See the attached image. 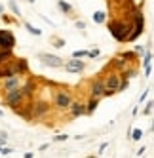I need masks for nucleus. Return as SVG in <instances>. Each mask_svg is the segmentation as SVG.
Segmentation results:
<instances>
[{
	"label": "nucleus",
	"mask_w": 154,
	"mask_h": 158,
	"mask_svg": "<svg viewBox=\"0 0 154 158\" xmlns=\"http://www.w3.org/2000/svg\"><path fill=\"white\" fill-rule=\"evenodd\" d=\"M50 110H51V103H50V101L42 99V97L32 99V120L46 118L50 114Z\"/></svg>",
	"instance_id": "6"
},
{
	"label": "nucleus",
	"mask_w": 154,
	"mask_h": 158,
	"mask_svg": "<svg viewBox=\"0 0 154 158\" xmlns=\"http://www.w3.org/2000/svg\"><path fill=\"white\" fill-rule=\"evenodd\" d=\"M91 19H93V23L101 25V23H105V21H107V12H103V10H97V12H93Z\"/></svg>",
	"instance_id": "15"
},
{
	"label": "nucleus",
	"mask_w": 154,
	"mask_h": 158,
	"mask_svg": "<svg viewBox=\"0 0 154 158\" xmlns=\"http://www.w3.org/2000/svg\"><path fill=\"white\" fill-rule=\"evenodd\" d=\"M74 27L78 29V31H84V29H86V21H80V19H76V21H74Z\"/></svg>",
	"instance_id": "26"
},
{
	"label": "nucleus",
	"mask_w": 154,
	"mask_h": 158,
	"mask_svg": "<svg viewBox=\"0 0 154 158\" xmlns=\"http://www.w3.org/2000/svg\"><path fill=\"white\" fill-rule=\"evenodd\" d=\"M23 156H25V158H32V156H34V152H30V151H29V152H25Z\"/></svg>",
	"instance_id": "35"
},
{
	"label": "nucleus",
	"mask_w": 154,
	"mask_h": 158,
	"mask_svg": "<svg viewBox=\"0 0 154 158\" xmlns=\"http://www.w3.org/2000/svg\"><path fill=\"white\" fill-rule=\"evenodd\" d=\"M67 139H69L67 133H61V135H55V137H53V141H55V143H63V141H67Z\"/></svg>",
	"instance_id": "24"
},
{
	"label": "nucleus",
	"mask_w": 154,
	"mask_h": 158,
	"mask_svg": "<svg viewBox=\"0 0 154 158\" xmlns=\"http://www.w3.org/2000/svg\"><path fill=\"white\" fill-rule=\"evenodd\" d=\"M143 67H145V76L148 78L152 73V52L150 50H147L145 55H143Z\"/></svg>",
	"instance_id": "13"
},
{
	"label": "nucleus",
	"mask_w": 154,
	"mask_h": 158,
	"mask_svg": "<svg viewBox=\"0 0 154 158\" xmlns=\"http://www.w3.org/2000/svg\"><path fill=\"white\" fill-rule=\"evenodd\" d=\"M131 114H133V116H137V114H139V107H133V110H131Z\"/></svg>",
	"instance_id": "34"
},
{
	"label": "nucleus",
	"mask_w": 154,
	"mask_h": 158,
	"mask_svg": "<svg viewBox=\"0 0 154 158\" xmlns=\"http://www.w3.org/2000/svg\"><path fill=\"white\" fill-rule=\"evenodd\" d=\"M2 116H4V110H2V109H0V118H2Z\"/></svg>",
	"instance_id": "38"
},
{
	"label": "nucleus",
	"mask_w": 154,
	"mask_h": 158,
	"mask_svg": "<svg viewBox=\"0 0 154 158\" xmlns=\"http://www.w3.org/2000/svg\"><path fill=\"white\" fill-rule=\"evenodd\" d=\"M148 94H150V89L147 88V89H145V92H143V94L139 95V103H143V101H147V97H148Z\"/></svg>",
	"instance_id": "27"
},
{
	"label": "nucleus",
	"mask_w": 154,
	"mask_h": 158,
	"mask_svg": "<svg viewBox=\"0 0 154 158\" xmlns=\"http://www.w3.org/2000/svg\"><path fill=\"white\" fill-rule=\"evenodd\" d=\"M50 42H51V46H53V48H65V40L59 38V36H51Z\"/></svg>",
	"instance_id": "21"
},
{
	"label": "nucleus",
	"mask_w": 154,
	"mask_h": 158,
	"mask_svg": "<svg viewBox=\"0 0 154 158\" xmlns=\"http://www.w3.org/2000/svg\"><path fill=\"white\" fill-rule=\"evenodd\" d=\"M6 141H8V139H4V137H0V147H4V145H6Z\"/></svg>",
	"instance_id": "37"
},
{
	"label": "nucleus",
	"mask_w": 154,
	"mask_h": 158,
	"mask_svg": "<svg viewBox=\"0 0 154 158\" xmlns=\"http://www.w3.org/2000/svg\"><path fill=\"white\" fill-rule=\"evenodd\" d=\"M30 80L29 74H12V76H4L0 78V95L10 92V89H17V88H25V84Z\"/></svg>",
	"instance_id": "5"
},
{
	"label": "nucleus",
	"mask_w": 154,
	"mask_h": 158,
	"mask_svg": "<svg viewBox=\"0 0 154 158\" xmlns=\"http://www.w3.org/2000/svg\"><path fill=\"white\" fill-rule=\"evenodd\" d=\"M145 151H147V147H141V149L137 151V154H135V156H143V154H145Z\"/></svg>",
	"instance_id": "32"
},
{
	"label": "nucleus",
	"mask_w": 154,
	"mask_h": 158,
	"mask_svg": "<svg viewBox=\"0 0 154 158\" xmlns=\"http://www.w3.org/2000/svg\"><path fill=\"white\" fill-rule=\"evenodd\" d=\"M99 101H101V99H99V97H90V101H87V103H86V109H87V114H93V112H95V109L99 107Z\"/></svg>",
	"instance_id": "16"
},
{
	"label": "nucleus",
	"mask_w": 154,
	"mask_h": 158,
	"mask_svg": "<svg viewBox=\"0 0 154 158\" xmlns=\"http://www.w3.org/2000/svg\"><path fill=\"white\" fill-rule=\"evenodd\" d=\"M17 44L15 35L10 29H0V50H14Z\"/></svg>",
	"instance_id": "9"
},
{
	"label": "nucleus",
	"mask_w": 154,
	"mask_h": 158,
	"mask_svg": "<svg viewBox=\"0 0 154 158\" xmlns=\"http://www.w3.org/2000/svg\"><path fill=\"white\" fill-rule=\"evenodd\" d=\"M107 147H108V143H103L101 147H99V152H97V154H99V156H101V154L105 152V149H107Z\"/></svg>",
	"instance_id": "31"
},
{
	"label": "nucleus",
	"mask_w": 154,
	"mask_h": 158,
	"mask_svg": "<svg viewBox=\"0 0 154 158\" xmlns=\"http://www.w3.org/2000/svg\"><path fill=\"white\" fill-rule=\"evenodd\" d=\"M38 61L44 67H50V69H63L65 65V59L55 53H38Z\"/></svg>",
	"instance_id": "8"
},
{
	"label": "nucleus",
	"mask_w": 154,
	"mask_h": 158,
	"mask_svg": "<svg viewBox=\"0 0 154 158\" xmlns=\"http://www.w3.org/2000/svg\"><path fill=\"white\" fill-rule=\"evenodd\" d=\"M131 23H133V15L131 17H112L108 21V31L114 40L118 42H128V36L131 32Z\"/></svg>",
	"instance_id": "2"
},
{
	"label": "nucleus",
	"mask_w": 154,
	"mask_h": 158,
	"mask_svg": "<svg viewBox=\"0 0 154 158\" xmlns=\"http://www.w3.org/2000/svg\"><path fill=\"white\" fill-rule=\"evenodd\" d=\"M103 82H105V97H111L114 94H120L122 92V82H124V76L122 73L118 71H108L105 76H103Z\"/></svg>",
	"instance_id": "3"
},
{
	"label": "nucleus",
	"mask_w": 154,
	"mask_h": 158,
	"mask_svg": "<svg viewBox=\"0 0 154 158\" xmlns=\"http://www.w3.org/2000/svg\"><path fill=\"white\" fill-rule=\"evenodd\" d=\"M10 57H14V50H0V65L6 63Z\"/></svg>",
	"instance_id": "18"
},
{
	"label": "nucleus",
	"mask_w": 154,
	"mask_h": 158,
	"mask_svg": "<svg viewBox=\"0 0 154 158\" xmlns=\"http://www.w3.org/2000/svg\"><path fill=\"white\" fill-rule=\"evenodd\" d=\"M0 137H4V139H8V131H4V130H2V131H0Z\"/></svg>",
	"instance_id": "36"
},
{
	"label": "nucleus",
	"mask_w": 154,
	"mask_h": 158,
	"mask_svg": "<svg viewBox=\"0 0 154 158\" xmlns=\"http://www.w3.org/2000/svg\"><path fill=\"white\" fill-rule=\"evenodd\" d=\"M25 29H27V31L30 32L32 36H40V35H42V31H40L38 27H34L32 23H29V21H25Z\"/></svg>",
	"instance_id": "17"
},
{
	"label": "nucleus",
	"mask_w": 154,
	"mask_h": 158,
	"mask_svg": "<svg viewBox=\"0 0 154 158\" xmlns=\"http://www.w3.org/2000/svg\"><path fill=\"white\" fill-rule=\"evenodd\" d=\"M32 89H34L32 80H29V82L25 84V88L10 89V92H6V95H0V99H2V105L8 107V109H17V107H21L25 101L32 99Z\"/></svg>",
	"instance_id": "1"
},
{
	"label": "nucleus",
	"mask_w": 154,
	"mask_h": 158,
	"mask_svg": "<svg viewBox=\"0 0 154 158\" xmlns=\"http://www.w3.org/2000/svg\"><path fill=\"white\" fill-rule=\"evenodd\" d=\"M90 97H105V82L103 78H93L90 82Z\"/></svg>",
	"instance_id": "11"
},
{
	"label": "nucleus",
	"mask_w": 154,
	"mask_h": 158,
	"mask_svg": "<svg viewBox=\"0 0 154 158\" xmlns=\"http://www.w3.org/2000/svg\"><path fill=\"white\" fill-rule=\"evenodd\" d=\"M2 21H4V23H8V25H10V23H14V19L10 17V15H6V14H2Z\"/></svg>",
	"instance_id": "30"
},
{
	"label": "nucleus",
	"mask_w": 154,
	"mask_h": 158,
	"mask_svg": "<svg viewBox=\"0 0 154 158\" xmlns=\"http://www.w3.org/2000/svg\"><path fill=\"white\" fill-rule=\"evenodd\" d=\"M0 154H2V147H0Z\"/></svg>",
	"instance_id": "42"
},
{
	"label": "nucleus",
	"mask_w": 154,
	"mask_h": 158,
	"mask_svg": "<svg viewBox=\"0 0 154 158\" xmlns=\"http://www.w3.org/2000/svg\"><path fill=\"white\" fill-rule=\"evenodd\" d=\"M141 137H143V130H139V128H131L129 139H131V141H141Z\"/></svg>",
	"instance_id": "19"
},
{
	"label": "nucleus",
	"mask_w": 154,
	"mask_h": 158,
	"mask_svg": "<svg viewBox=\"0 0 154 158\" xmlns=\"http://www.w3.org/2000/svg\"><path fill=\"white\" fill-rule=\"evenodd\" d=\"M152 109H154V101L150 99L148 103L145 105V109H143V116H148V114H152Z\"/></svg>",
	"instance_id": "22"
},
{
	"label": "nucleus",
	"mask_w": 154,
	"mask_h": 158,
	"mask_svg": "<svg viewBox=\"0 0 154 158\" xmlns=\"http://www.w3.org/2000/svg\"><path fill=\"white\" fill-rule=\"evenodd\" d=\"M137 55H145V52H147V48L145 46H135V50H133Z\"/></svg>",
	"instance_id": "28"
},
{
	"label": "nucleus",
	"mask_w": 154,
	"mask_h": 158,
	"mask_svg": "<svg viewBox=\"0 0 154 158\" xmlns=\"http://www.w3.org/2000/svg\"><path fill=\"white\" fill-rule=\"evenodd\" d=\"M72 101H74V95L67 88H57L55 92H53V97H51L53 107H55V110H59V112H67L69 107L72 105Z\"/></svg>",
	"instance_id": "4"
},
{
	"label": "nucleus",
	"mask_w": 154,
	"mask_h": 158,
	"mask_svg": "<svg viewBox=\"0 0 154 158\" xmlns=\"http://www.w3.org/2000/svg\"><path fill=\"white\" fill-rule=\"evenodd\" d=\"M99 55H101V50H99V48H91V50H90V57H91V59L99 57Z\"/></svg>",
	"instance_id": "25"
},
{
	"label": "nucleus",
	"mask_w": 154,
	"mask_h": 158,
	"mask_svg": "<svg viewBox=\"0 0 154 158\" xmlns=\"http://www.w3.org/2000/svg\"><path fill=\"white\" fill-rule=\"evenodd\" d=\"M8 6H10V10L14 12V15H15V17H21V8L17 6V2H15V0H10V2H8Z\"/></svg>",
	"instance_id": "20"
},
{
	"label": "nucleus",
	"mask_w": 154,
	"mask_h": 158,
	"mask_svg": "<svg viewBox=\"0 0 154 158\" xmlns=\"http://www.w3.org/2000/svg\"><path fill=\"white\" fill-rule=\"evenodd\" d=\"M57 8L61 10V12H63L65 15H72V14H74V8H72V4L65 2V0H57Z\"/></svg>",
	"instance_id": "14"
},
{
	"label": "nucleus",
	"mask_w": 154,
	"mask_h": 158,
	"mask_svg": "<svg viewBox=\"0 0 154 158\" xmlns=\"http://www.w3.org/2000/svg\"><path fill=\"white\" fill-rule=\"evenodd\" d=\"M152 130H154V120H152Z\"/></svg>",
	"instance_id": "41"
},
{
	"label": "nucleus",
	"mask_w": 154,
	"mask_h": 158,
	"mask_svg": "<svg viewBox=\"0 0 154 158\" xmlns=\"http://www.w3.org/2000/svg\"><path fill=\"white\" fill-rule=\"evenodd\" d=\"M63 69L67 73H72V74H78V73H84L86 71V63L80 59V57H71L69 61H65Z\"/></svg>",
	"instance_id": "10"
},
{
	"label": "nucleus",
	"mask_w": 154,
	"mask_h": 158,
	"mask_svg": "<svg viewBox=\"0 0 154 158\" xmlns=\"http://www.w3.org/2000/svg\"><path fill=\"white\" fill-rule=\"evenodd\" d=\"M69 116L71 118H80L84 114H87V109H86V103H80V101H72V105L69 107Z\"/></svg>",
	"instance_id": "12"
},
{
	"label": "nucleus",
	"mask_w": 154,
	"mask_h": 158,
	"mask_svg": "<svg viewBox=\"0 0 154 158\" xmlns=\"http://www.w3.org/2000/svg\"><path fill=\"white\" fill-rule=\"evenodd\" d=\"M50 149V143H44V145H40V151L44 152V151H48Z\"/></svg>",
	"instance_id": "33"
},
{
	"label": "nucleus",
	"mask_w": 154,
	"mask_h": 158,
	"mask_svg": "<svg viewBox=\"0 0 154 158\" xmlns=\"http://www.w3.org/2000/svg\"><path fill=\"white\" fill-rule=\"evenodd\" d=\"M27 2H29V4H34V2H36V0H27Z\"/></svg>",
	"instance_id": "39"
},
{
	"label": "nucleus",
	"mask_w": 154,
	"mask_h": 158,
	"mask_svg": "<svg viewBox=\"0 0 154 158\" xmlns=\"http://www.w3.org/2000/svg\"><path fill=\"white\" fill-rule=\"evenodd\" d=\"M72 57H80V59L90 57V50H78V52H74V53H72Z\"/></svg>",
	"instance_id": "23"
},
{
	"label": "nucleus",
	"mask_w": 154,
	"mask_h": 158,
	"mask_svg": "<svg viewBox=\"0 0 154 158\" xmlns=\"http://www.w3.org/2000/svg\"><path fill=\"white\" fill-rule=\"evenodd\" d=\"M12 152H14V149H10V147H6V145L2 147V154H4V156H8V154H12Z\"/></svg>",
	"instance_id": "29"
},
{
	"label": "nucleus",
	"mask_w": 154,
	"mask_h": 158,
	"mask_svg": "<svg viewBox=\"0 0 154 158\" xmlns=\"http://www.w3.org/2000/svg\"><path fill=\"white\" fill-rule=\"evenodd\" d=\"M143 31H145V17H143V14L137 10L133 14V23H131V32L128 36V42H135L143 35Z\"/></svg>",
	"instance_id": "7"
},
{
	"label": "nucleus",
	"mask_w": 154,
	"mask_h": 158,
	"mask_svg": "<svg viewBox=\"0 0 154 158\" xmlns=\"http://www.w3.org/2000/svg\"><path fill=\"white\" fill-rule=\"evenodd\" d=\"M2 10H4V8H2V4H0V14H2Z\"/></svg>",
	"instance_id": "40"
}]
</instances>
